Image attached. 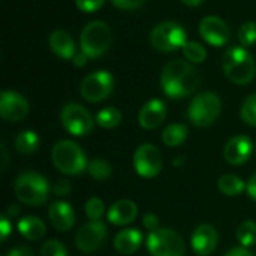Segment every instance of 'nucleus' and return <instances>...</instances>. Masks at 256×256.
<instances>
[{"label":"nucleus","instance_id":"obj_7","mask_svg":"<svg viewBox=\"0 0 256 256\" xmlns=\"http://www.w3.org/2000/svg\"><path fill=\"white\" fill-rule=\"evenodd\" d=\"M152 46L162 52L177 51L184 46L186 30L176 21H164L158 24L150 33Z\"/></svg>","mask_w":256,"mask_h":256},{"label":"nucleus","instance_id":"obj_12","mask_svg":"<svg viewBox=\"0 0 256 256\" xmlns=\"http://www.w3.org/2000/svg\"><path fill=\"white\" fill-rule=\"evenodd\" d=\"M106 238V226L102 220H90L84 224L75 236V246L78 250L92 254L98 250Z\"/></svg>","mask_w":256,"mask_h":256},{"label":"nucleus","instance_id":"obj_1","mask_svg":"<svg viewBox=\"0 0 256 256\" xmlns=\"http://www.w3.org/2000/svg\"><path fill=\"white\" fill-rule=\"evenodd\" d=\"M201 81L198 69L184 60H172L165 64L160 75L164 93L171 99H180L192 94Z\"/></svg>","mask_w":256,"mask_h":256},{"label":"nucleus","instance_id":"obj_11","mask_svg":"<svg viewBox=\"0 0 256 256\" xmlns=\"http://www.w3.org/2000/svg\"><path fill=\"white\" fill-rule=\"evenodd\" d=\"M162 154L153 144H141L134 153V166L140 177L153 178L162 171Z\"/></svg>","mask_w":256,"mask_h":256},{"label":"nucleus","instance_id":"obj_27","mask_svg":"<svg viewBox=\"0 0 256 256\" xmlns=\"http://www.w3.org/2000/svg\"><path fill=\"white\" fill-rule=\"evenodd\" d=\"M237 240L243 248H250L256 244V224L254 220H244L237 228Z\"/></svg>","mask_w":256,"mask_h":256},{"label":"nucleus","instance_id":"obj_20","mask_svg":"<svg viewBox=\"0 0 256 256\" xmlns=\"http://www.w3.org/2000/svg\"><path fill=\"white\" fill-rule=\"evenodd\" d=\"M48 45L52 52L63 60H72L76 54L75 42L72 36L64 30H54L48 38Z\"/></svg>","mask_w":256,"mask_h":256},{"label":"nucleus","instance_id":"obj_6","mask_svg":"<svg viewBox=\"0 0 256 256\" xmlns=\"http://www.w3.org/2000/svg\"><path fill=\"white\" fill-rule=\"evenodd\" d=\"M222 111L220 98L213 92H204L196 94L188 110V117L196 128L210 126L219 117Z\"/></svg>","mask_w":256,"mask_h":256},{"label":"nucleus","instance_id":"obj_4","mask_svg":"<svg viewBox=\"0 0 256 256\" xmlns=\"http://www.w3.org/2000/svg\"><path fill=\"white\" fill-rule=\"evenodd\" d=\"M51 158L54 166L66 176H78L88 166L86 153L70 140L58 141L52 147Z\"/></svg>","mask_w":256,"mask_h":256},{"label":"nucleus","instance_id":"obj_46","mask_svg":"<svg viewBox=\"0 0 256 256\" xmlns=\"http://www.w3.org/2000/svg\"><path fill=\"white\" fill-rule=\"evenodd\" d=\"M255 150H256V148H255Z\"/></svg>","mask_w":256,"mask_h":256},{"label":"nucleus","instance_id":"obj_32","mask_svg":"<svg viewBox=\"0 0 256 256\" xmlns=\"http://www.w3.org/2000/svg\"><path fill=\"white\" fill-rule=\"evenodd\" d=\"M86 214L90 220H100L105 214V204L100 198H90L86 202Z\"/></svg>","mask_w":256,"mask_h":256},{"label":"nucleus","instance_id":"obj_17","mask_svg":"<svg viewBox=\"0 0 256 256\" xmlns=\"http://www.w3.org/2000/svg\"><path fill=\"white\" fill-rule=\"evenodd\" d=\"M166 117V105L160 99L148 100L138 114V123L142 129L153 130L159 128Z\"/></svg>","mask_w":256,"mask_h":256},{"label":"nucleus","instance_id":"obj_40","mask_svg":"<svg viewBox=\"0 0 256 256\" xmlns=\"http://www.w3.org/2000/svg\"><path fill=\"white\" fill-rule=\"evenodd\" d=\"M246 190H248L249 196L256 201V172L249 178V182L246 183Z\"/></svg>","mask_w":256,"mask_h":256},{"label":"nucleus","instance_id":"obj_18","mask_svg":"<svg viewBox=\"0 0 256 256\" xmlns=\"http://www.w3.org/2000/svg\"><path fill=\"white\" fill-rule=\"evenodd\" d=\"M48 219L57 231L66 232L75 225V212L70 204L56 201L48 208Z\"/></svg>","mask_w":256,"mask_h":256},{"label":"nucleus","instance_id":"obj_38","mask_svg":"<svg viewBox=\"0 0 256 256\" xmlns=\"http://www.w3.org/2000/svg\"><path fill=\"white\" fill-rule=\"evenodd\" d=\"M10 232H12V224H10L9 218L2 216V219H0V240L6 242V238L9 237Z\"/></svg>","mask_w":256,"mask_h":256},{"label":"nucleus","instance_id":"obj_42","mask_svg":"<svg viewBox=\"0 0 256 256\" xmlns=\"http://www.w3.org/2000/svg\"><path fill=\"white\" fill-rule=\"evenodd\" d=\"M87 58H88V57L81 51V52H76V54H75V57L72 58V62H74L75 66L81 68V66H84V64L87 63Z\"/></svg>","mask_w":256,"mask_h":256},{"label":"nucleus","instance_id":"obj_31","mask_svg":"<svg viewBox=\"0 0 256 256\" xmlns=\"http://www.w3.org/2000/svg\"><path fill=\"white\" fill-rule=\"evenodd\" d=\"M242 120L249 126H256V93L244 100L242 106Z\"/></svg>","mask_w":256,"mask_h":256},{"label":"nucleus","instance_id":"obj_14","mask_svg":"<svg viewBox=\"0 0 256 256\" xmlns=\"http://www.w3.org/2000/svg\"><path fill=\"white\" fill-rule=\"evenodd\" d=\"M200 34L207 44L213 46H224L230 40V27L222 18L210 15L202 18L200 22Z\"/></svg>","mask_w":256,"mask_h":256},{"label":"nucleus","instance_id":"obj_5","mask_svg":"<svg viewBox=\"0 0 256 256\" xmlns=\"http://www.w3.org/2000/svg\"><path fill=\"white\" fill-rule=\"evenodd\" d=\"M112 44V33L106 22L104 21H92L81 32V51L88 58L102 57Z\"/></svg>","mask_w":256,"mask_h":256},{"label":"nucleus","instance_id":"obj_25","mask_svg":"<svg viewBox=\"0 0 256 256\" xmlns=\"http://www.w3.org/2000/svg\"><path fill=\"white\" fill-rule=\"evenodd\" d=\"M39 147V136L33 130H22L15 138V148L21 154H32Z\"/></svg>","mask_w":256,"mask_h":256},{"label":"nucleus","instance_id":"obj_34","mask_svg":"<svg viewBox=\"0 0 256 256\" xmlns=\"http://www.w3.org/2000/svg\"><path fill=\"white\" fill-rule=\"evenodd\" d=\"M75 4L80 10L93 14V12H98L105 4V0H75Z\"/></svg>","mask_w":256,"mask_h":256},{"label":"nucleus","instance_id":"obj_44","mask_svg":"<svg viewBox=\"0 0 256 256\" xmlns=\"http://www.w3.org/2000/svg\"><path fill=\"white\" fill-rule=\"evenodd\" d=\"M2 154H3V160H2V170H4V166H6V162H8V153H6L4 144H2Z\"/></svg>","mask_w":256,"mask_h":256},{"label":"nucleus","instance_id":"obj_37","mask_svg":"<svg viewBox=\"0 0 256 256\" xmlns=\"http://www.w3.org/2000/svg\"><path fill=\"white\" fill-rule=\"evenodd\" d=\"M142 225H144V228H147L150 232H152V231H156V230H159V218H158L156 214H153V213H147V214H144V218H142Z\"/></svg>","mask_w":256,"mask_h":256},{"label":"nucleus","instance_id":"obj_9","mask_svg":"<svg viewBox=\"0 0 256 256\" xmlns=\"http://www.w3.org/2000/svg\"><path fill=\"white\" fill-rule=\"evenodd\" d=\"M63 128L75 136H86L94 128L93 116L80 104H66L60 112Z\"/></svg>","mask_w":256,"mask_h":256},{"label":"nucleus","instance_id":"obj_26","mask_svg":"<svg viewBox=\"0 0 256 256\" xmlns=\"http://www.w3.org/2000/svg\"><path fill=\"white\" fill-rule=\"evenodd\" d=\"M96 123L104 129H114L122 123V112L114 106H106L96 114Z\"/></svg>","mask_w":256,"mask_h":256},{"label":"nucleus","instance_id":"obj_39","mask_svg":"<svg viewBox=\"0 0 256 256\" xmlns=\"http://www.w3.org/2000/svg\"><path fill=\"white\" fill-rule=\"evenodd\" d=\"M6 256H33V252H32V249H28L26 246H18V248L10 249L6 254Z\"/></svg>","mask_w":256,"mask_h":256},{"label":"nucleus","instance_id":"obj_24","mask_svg":"<svg viewBox=\"0 0 256 256\" xmlns=\"http://www.w3.org/2000/svg\"><path fill=\"white\" fill-rule=\"evenodd\" d=\"M218 188L226 196H237L246 189V183L236 174H225L219 178Z\"/></svg>","mask_w":256,"mask_h":256},{"label":"nucleus","instance_id":"obj_21","mask_svg":"<svg viewBox=\"0 0 256 256\" xmlns=\"http://www.w3.org/2000/svg\"><path fill=\"white\" fill-rule=\"evenodd\" d=\"M142 243V234L135 228H126L120 231L114 238V249L122 255L135 254Z\"/></svg>","mask_w":256,"mask_h":256},{"label":"nucleus","instance_id":"obj_2","mask_svg":"<svg viewBox=\"0 0 256 256\" xmlns=\"http://www.w3.org/2000/svg\"><path fill=\"white\" fill-rule=\"evenodd\" d=\"M222 66L225 76L234 84L246 86L255 78V60L244 46H232L225 51Z\"/></svg>","mask_w":256,"mask_h":256},{"label":"nucleus","instance_id":"obj_8","mask_svg":"<svg viewBox=\"0 0 256 256\" xmlns=\"http://www.w3.org/2000/svg\"><path fill=\"white\" fill-rule=\"evenodd\" d=\"M147 249L152 256H184L186 246L174 230L159 228L147 237Z\"/></svg>","mask_w":256,"mask_h":256},{"label":"nucleus","instance_id":"obj_23","mask_svg":"<svg viewBox=\"0 0 256 256\" xmlns=\"http://www.w3.org/2000/svg\"><path fill=\"white\" fill-rule=\"evenodd\" d=\"M188 126L183 123H172L168 124L164 132H162V141L165 146L168 147H177L180 144H183L188 138Z\"/></svg>","mask_w":256,"mask_h":256},{"label":"nucleus","instance_id":"obj_35","mask_svg":"<svg viewBox=\"0 0 256 256\" xmlns=\"http://www.w3.org/2000/svg\"><path fill=\"white\" fill-rule=\"evenodd\" d=\"M111 3L123 10H134V9H140L144 6L146 0H111Z\"/></svg>","mask_w":256,"mask_h":256},{"label":"nucleus","instance_id":"obj_43","mask_svg":"<svg viewBox=\"0 0 256 256\" xmlns=\"http://www.w3.org/2000/svg\"><path fill=\"white\" fill-rule=\"evenodd\" d=\"M18 213H20V207H18V206L12 204V206L8 207V218H14V216H16Z\"/></svg>","mask_w":256,"mask_h":256},{"label":"nucleus","instance_id":"obj_36","mask_svg":"<svg viewBox=\"0 0 256 256\" xmlns=\"http://www.w3.org/2000/svg\"><path fill=\"white\" fill-rule=\"evenodd\" d=\"M70 190H72V188L68 180H58L52 188V192L56 194V196H68L70 194Z\"/></svg>","mask_w":256,"mask_h":256},{"label":"nucleus","instance_id":"obj_3","mask_svg":"<svg viewBox=\"0 0 256 256\" xmlns=\"http://www.w3.org/2000/svg\"><path fill=\"white\" fill-rule=\"evenodd\" d=\"M16 198L27 206H42L50 195L48 180L34 171H26L20 174L14 183Z\"/></svg>","mask_w":256,"mask_h":256},{"label":"nucleus","instance_id":"obj_28","mask_svg":"<svg viewBox=\"0 0 256 256\" xmlns=\"http://www.w3.org/2000/svg\"><path fill=\"white\" fill-rule=\"evenodd\" d=\"M87 171L90 174L92 178L94 180H99V182H104L106 178L111 177V172H112V168L111 165L105 160V159H93L88 166H87Z\"/></svg>","mask_w":256,"mask_h":256},{"label":"nucleus","instance_id":"obj_41","mask_svg":"<svg viewBox=\"0 0 256 256\" xmlns=\"http://www.w3.org/2000/svg\"><path fill=\"white\" fill-rule=\"evenodd\" d=\"M225 256H254V254L248 250V248H234L230 252H226Z\"/></svg>","mask_w":256,"mask_h":256},{"label":"nucleus","instance_id":"obj_29","mask_svg":"<svg viewBox=\"0 0 256 256\" xmlns=\"http://www.w3.org/2000/svg\"><path fill=\"white\" fill-rule=\"evenodd\" d=\"M182 50H183L184 57H186L189 62H192V63H201V62H204L206 57H207V51H206L204 45L200 44V42H195V40L186 42L184 46H183Z\"/></svg>","mask_w":256,"mask_h":256},{"label":"nucleus","instance_id":"obj_10","mask_svg":"<svg viewBox=\"0 0 256 256\" xmlns=\"http://www.w3.org/2000/svg\"><path fill=\"white\" fill-rule=\"evenodd\" d=\"M114 88V78L110 72L106 70H98L90 75H87L80 86V93L81 96L92 102H102L106 99Z\"/></svg>","mask_w":256,"mask_h":256},{"label":"nucleus","instance_id":"obj_16","mask_svg":"<svg viewBox=\"0 0 256 256\" xmlns=\"http://www.w3.org/2000/svg\"><path fill=\"white\" fill-rule=\"evenodd\" d=\"M218 243H219L218 231L208 224L200 225L190 237L192 249L198 256H210L216 250Z\"/></svg>","mask_w":256,"mask_h":256},{"label":"nucleus","instance_id":"obj_13","mask_svg":"<svg viewBox=\"0 0 256 256\" xmlns=\"http://www.w3.org/2000/svg\"><path fill=\"white\" fill-rule=\"evenodd\" d=\"M28 114V102L16 92L4 90L0 94V116L6 122H20Z\"/></svg>","mask_w":256,"mask_h":256},{"label":"nucleus","instance_id":"obj_15","mask_svg":"<svg viewBox=\"0 0 256 256\" xmlns=\"http://www.w3.org/2000/svg\"><path fill=\"white\" fill-rule=\"evenodd\" d=\"M254 152V142L248 135L232 136L224 148V158L231 165H243L249 160Z\"/></svg>","mask_w":256,"mask_h":256},{"label":"nucleus","instance_id":"obj_30","mask_svg":"<svg viewBox=\"0 0 256 256\" xmlns=\"http://www.w3.org/2000/svg\"><path fill=\"white\" fill-rule=\"evenodd\" d=\"M238 40L242 46L248 48L252 46L256 42V22L255 21H246L240 30H238Z\"/></svg>","mask_w":256,"mask_h":256},{"label":"nucleus","instance_id":"obj_19","mask_svg":"<svg viewBox=\"0 0 256 256\" xmlns=\"http://www.w3.org/2000/svg\"><path fill=\"white\" fill-rule=\"evenodd\" d=\"M138 216V207L130 200H118L108 210V220L117 226H126L132 224Z\"/></svg>","mask_w":256,"mask_h":256},{"label":"nucleus","instance_id":"obj_33","mask_svg":"<svg viewBox=\"0 0 256 256\" xmlns=\"http://www.w3.org/2000/svg\"><path fill=\"white\" fill-rule=\"evenodd\" d=\"M40 256H68V250L63 246V243L51 238L44 243V246L40 249Z\"/></svg>","mask_w":256,"mask_h":256},{"label":"nucleus","instance_id":"obj_22","mask_svg":"<svg viewBox=\"0 0 256 256\" xmlns=\"http://www.w3.org/2000/svg\"><path fill=\"white\" fill-rule=\"evenodd\" d=\"M18 231L24 238H27L30 242H36L45 236L46 226L39 218L26 216V218L18 220Z\"/></svg>","mask_w":256,"mask_h":256},{"label":"nucleus","instance_id":"obj_45","mask_svg":"<svg viewBox=\"0 0 256 256\" xmlns=\"http://www.w3.org/2000/svg\"><path fill=\"white\" fill-rule=\"evenodd\" d=\"M184 4H188V6H198V4H201L204 0H182Z\"/></svg>","mask_w":256,"mask_h":256}]
</instances>
